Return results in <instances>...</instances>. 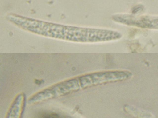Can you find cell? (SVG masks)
Wrapping results in <instances>:
<instances>
[{
	"instance_id": "6da1fadb",
	"label": "cell",
	"mask_w": 158,
	"mask_h": 118,
	"mask_svg": "<svg viewBox=\"0 0 158 118\" xmlns=\"http://www.w3.org/2000/svg\"><path fill=\"white\" fill-rule=\"evenodd\" d=\"M64 38L79 43H96L116 40L122 37L119 32L112 30L75 26L64 27Z\"/></svg>"
},
{
	"instance_id": "7a4b0ae2",
	"label": "cell",
	"mask_w": 158,
	"mask_h": 118,
	"mask_svg": "<svg viewBox=\"0 0 158 118\" xmlns=\"http://www.w3.org/2000/svg\"><path fill=\"white\" fill-rule=\"evenodd\" d=\"M132 108L131 113L138 118H155L154 115L150 112L135 107Z\"/></svg>"
}]
</instances>
